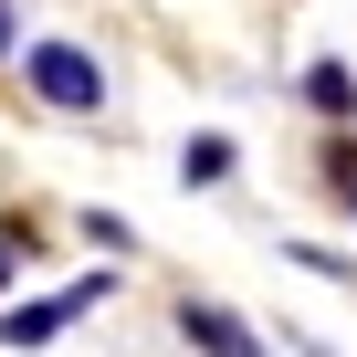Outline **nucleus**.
I'll return each instance as SVG.
<instances>
[{
	"mask_svg": "<svg viewBox=\"0 0 357 357\" xmlns=\"http://www.w3.org/2000/svg\"><path fill=\"white\" fill-rule=\"evenodd\" d=\"M178 178H190V190L231 178V137H190V147H178Z\"/></svg>",
	"mask_w": 357,
	"mask_h": 357,
	"instance_id": "obj_5",
	"label": "nucleus"
},
{
	"mask_svg": "<svg viewBox=\"0 0 357 357\" xmlns=\"http://www.w3.org/2000/svg\"><path fill=\"white\" fill-rule=\"evenodd\" d=\"M11 43H22V22H11V0H0V63H11Z\"/></svg>",
	"mask_w": 357,
	"mask_h": 357,
	"instance_id": "obj_7",
	"label": "nucleus"
},
{
	"mask_svg": "<svg viewBox=\"0 0 357 357\" xmlns=\"http://www.w3.org/2000/svg\"><path fill=\"white\" fill-rule=\"evenodd\" d=\"M0 284H11V242H0Z\"/></svg>",
	"mask_w": 357,
	"mask_h": 357,
	"instance_id": "obj_8",
	"label": "nucleus"
},
{
	"mask_svg": "<svg viewBox=\"0 0 357 357\" xmlns=\"http://www.w3.org/2000/svg\"><path fill=\"white\" fill-rule=\"evenodd\" d=\"M178 336H190L200 357H263V336L242 315H221V305H178Z\"/></svg>",
	"mask_w": 357,
	"mask_h": 357,
	"instance_id": "obj_2",
	"label": "nucleus"
},
{
	"mask_svg": "<svg viewBox=\"0 0 357 357\" xmlns=\"http://www.w3.org/2000/svg\"><path fill=\"white\" fill-rule=\"evenodd\" d=\"M326 168H336V190H347V200H357V147H336V158H326Z\"/></svg>",
	"mask_w": 357,
	"mask_h": 357,
	"instance_id": "obj_6",
	"label": "nucleus"
},
{
	"mask_svg": "<svg viewBox=\"0 0 357 357\" xmlns=\"http://www.w3.org/2000/svg\"><path fill=\"white\" fill-rule=\"evenodd\" d=\"M305 105H315V116H357V74H347V63H315V74H305Z\"/></svg>",
	"mask_w": 357,
	"mask_h": 357,
	"instance_id": "obj_4",
	"label": "nucleus"
},
{
	"mask_svg": "<svg viewBox=\"0 0 357 357\" xmlns=\"http://www.w3.org/2000/svg\"><path fill=\"white\" fill-rule=\"evenodd\" d=\"M22 74H32V95L63 105V116H95V105H105V63H95L84 43H32Z\"/></svg>",
	"mask_w": 357,
	"mask_h": 357,
	"instance_id": "obj_1",
	"label": "nucleus"
},
{
	"mask_svg": "<svg viewBox=\"0 0 357 357\" xmlns=\"http://www.w3.org/2000/svg\"><path fill=\"white\" fill-rule=\"evenodd\" d=\"M95 294H105V284H74V294H63V305H11V315H0V347H43V336H53V326H63V315H84V305H95Z\"/></svg>",
	"mask_w": 357,
	"mask_h": 357,
	"instance_id": "obj_3",
	"label": "nucleus"
}]
</instances>
